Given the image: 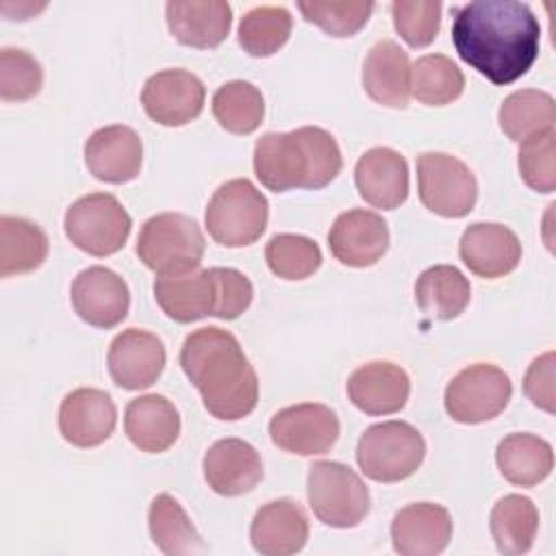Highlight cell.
<instances>
[{
	"label": "cell",
	"mask_w": 556,
	"mask_h": 556,
	"mask_svg": "<svg viewBox=\"0 0 556 556\" xmlns=\"http://www.w3.org/2000/svg\"><path fill=\"white\" fill-rule=\"evenodd\" d=\"M458 56L493 85L521 78L539 56L541 26L526 2L478 0L454 11Z\"/></svg>",
	"instance_id": "6da1fadb"
},
{
	"label": "cell",
	"mask_w": 556,
	"mask_h": 556,
	"mask_svg": "<svg viewBox=\"0 0 556 556\" xmlns=\"http://www.w3.org/2000/svg\"><path fill=\"white\" fill-rule=\"evenodd\" d=\"M180 367L215 419L237 421L256 408L258 378L232 332L193 330L180 348Z\"/></svg>",
	"instance_id": "7a4b0ae2"
},
{
	"label": "cell",
	"mask_w": 556,
	"mask_h": 556,
	"mask_svg": "<svg viewBox=\"0 0 556 556\" xmlns=\"http://www.w3.org/2000/svg\"><path fill=\"white\" fill-rule=\"evenodd\" d=\"M343 156L334 137L319 126L265 132L254 143V174L269 191L321 189L337 178Z\"/></svg>",
	"instance_id": "3957f363"
},
{
	"label": "cell",
	"mask_w": 556,
	"mask_h": 556,
	"mask_svg": "<svg viewBox=\"0 0 556 556\" xmlns=\"http://www.w3.org/2000/svg\"><path fill=\"white\" fill-rule=\"evenodd\" d=\"M139 261L159 276L185 274L200 267L204 235L198 222L182 213L152 215L137 237Z\"/></svg>",
	"instance_id": "277c9868"
},
{
	"label": "cell",
	"mask_w": 556,
	"mask_h": 556,
	"mask_svg": "<svg viewBox=\"0 0 556 556\" xmlns=\"http://www.w3.org/2000/svg\"><path fill=\"white\" fill-rule=\"evenodd\" d=\"M426 456V441L406 421H382L369 426L356 445L361 471L376 482H400L413 476Z\"/></svg>",
	"instance_id": "5b68a950"
},
{
	"label": "cell",
	"mask_w": 556,
	"mask_h": 556,
	"mask_svg": "<svg viewBox=\"0 0 556 556\" xmlns=\"http://www.w3.org/2000/svg\"><path fill=\"white\" fill-rule=\"evenodd\" d=\"M267 217V198L248 178H235L211 195L204 222L219 245L243 248L265 232Z\"/></svg>",
	"instance_id": "8992f818"
},
{
	"label": "cell",
	"mask_w": 556,
	"mask_h": 556,
	"mask_svg": "<svg viewBox=\"0 0 556 556\" xmlns=\"http://www.w3.org/2000/svg\"><path fill=\"white\" fill-rule=\"evenodd\" d=\"M308 506L330 528H354L369 513L371 497L358 473L337 460H317L306 478Z\"/></svg>",
	"instance_id": "52a82bcc"
},
{
	"label": "cell",
	"mask_w": 556,
	"mask_h": 556,
	"mask_svg": "<svg viewBox=\"0 0 556 556\" xmlns=\"http://www.w3.org/2000/svg\"><path fill=\"white\" fill-rule=\"evenodd\" d=\"M65 235L91 256H109L124 248L132 219L122 202L111 193H89L65 211Z\"/></svg>",
	"instance_id": "ba28073f"
},
{
	"label": "cell",
	"mask_w": 556,
	"mask_h": 556,
	"mask_svg": "<svg viewBox=\"0 0 556 556\" xmlns=\"http://www.w3.org/2000/svg\"><path fill=\"white\" fill-rule=\"evenodd\" d=\"M417 187L421 204L441 217H465L478 200L473 172L447 152L417 156Z\"/></svg>",
	"instance_id": "9c48e42d"
},
{
	"label": "cell",
	"mask_w": 556,
	"mask_h": 556,
	"mask_svg": "<svg viewBox=\"0 0 556 556\" xmlns=\"http://www.w3.org/2000/svg\"><path fill=\"white\" fill-rule=\"evenodd\" d=\"M513 384L504 369L473 363L460 369L445 389V410L458 424H482L497 417L510 402Z\"/></svg>",
	"instance_id": "30bf717a"
},
{
	"label": "cell",
	"mask_w": 556,
	"mask_h": 556,
	"mask_svg": "<svg viewBox=\"0 0 556 556\" xmlns=\"http://www.w3.org/2000/svg\"><path fill=\"white\" fill-rule=\"evenodd\" d=\"M339 430L337 413L317 402L280 408L269 421L271 443L298 456L326 454L337 443Z\"/></svg>",
	"instance_id": "8fae6325"
},
{
	"label": "cell",
	"mask_w": 556,
	"mask_h": 556,
	"mask_svg": "<svg viewBox=\"0 0 556 556\" xmlns=\"http://www.w3.org/2000/svg\"><path fill=\"white\" fill-rule=\"evenodd\" d=\"M204 83L180 67L152 74L141 89V104L150 119L163 126H185L204 109Z\"/></svg>",
	"instance_id": "7c38bea8"
},
{
	"label": "cell",
	"mask_w": 556,
	"mask_h": 556,
	"mask_svg": "<svg viewBox=\"0 0 556 556\" xmlns=\"http://www.w3.org/2000/svg\"><path fill=\"white\" fill-rule=\"evenodd\" d=\"M72 306L76 315L96 328H113L124 321L130 306L126 280L109 267L83 269L72 282Z\"/></svg>",
	"instance_id": "4fadbf2b"
},
{
	"label": "cell",
	"mask_w": 556,
	"mask_h": 556,
	"mask_svg": "<svg viewBox=\"0 0 556 556\" xmlns=\"http://www.w3.org/2000/svg\"><path fill=\"white\" fill-rule=\"evenodd\" d=\"M106 367L113 382L126 391L152 387L165 367V345L148 330H122L109 345Z\"/></svg>",
	"instance_id": "5bb4252c"
},
{
	"label": "cell",
	"mask_w": 556,
	"mask_h": 556,
	"mask_svg": "<svg viewBox=\"0 0 556 556\" xmlns=\"http://www.w3.org/2000/svg\"><path fill=\"white\" fill-rule=\"evenodd\" d=\"M115 421V404L102 389L78 387L70 391L59 406V432L76 447L104 443L113 434Z\"/></svg>",
	"instance_id": "9a60e30c"
},
{
	"label": "cell",
	"mask_w": 556,
	"mask_h": 556,
	"mask_svg": "<svg viewBox=\"0 0 556 556\" xmlns=\"http://www.w3.org/2000/svg\"><path fill=\"white\" fill-rule=\"evenodd\" d=\"M328 245L334 258L348 267L376 265L389 248L387 222L374 211H345L330 226Z\"/></svg>",
	"instance_id": "2e32d148"
},
{
	"label": "cell",
	"mask_w": 556,
	"mask_h": 556,
	"mask_svg": "<svg viewBox=\"0 0 556 556\" xmlns=\"http://www.w3.org/2000/svg\"><path fill=\"white\" fill-rule=\"evenodd\" d=\"M85 163L102 182H130L139 176L143 163L141 137L124 124L98 128L85 143Z\"/></svg>",
	"instance_id": "e0dca14e"
},
{
	"label": "cell",
	"mask_w": 556,
	"mask_h": 556,
	"mask_svg": "<svg viewBox=\"0 0 556 556\" xmlns=\"http://www.w3.org/2000/svg\"><path fill=\"white\" fill-rule=\"evenodd\" d=\"M452 530V515L445 506L415 502L395 513L391 543L402 556H434L447 547Z\"/></svg>",
	"instance_id": "ac0fdd59"
},
{
	"label": "cell",
	"mask_w": 556,
	"mask_h": 556,
	"mask_svg": "<svg viewBox=\"0 0 556 556\" xmlns=\"http://www.w3.org/2000/svg\"><path fill=\"white\" fill-rule=\"evenodd\" d=\"M460 261L480 278L510 274L521 261L517 235L497 222H476L465 228L458 243Z\"/></svg>",
	"instance_id": "d6986e66"
},
{
	"label": "cell",
	"mask_w": 556,
	"mask_h": 556,
	"mask_svg": "<svg viewBox=\"0 0 556 556\" xmlns=\"http://www.w3.org/2000/svg\"><path fill=\"white\" fill-rule=\"evenodd\" d=\"M206 484L224 497H237L252 491L263 478L258 452L243 439L215 441L202 460Z\"/></svg>",
	"instance_id": "ffe728a7"
},
{
	"label": "cell",
	"mask_w": 556,
	"mask_h": 556,
	"mask_svg": "<svg viewBox=\"0 0 556 556\" xmlns=\"http://www.w3.org/2000/svg\"><path fill=\"white\" fill-rule=\"evenodd\" d=\"M354 182L367 204L393 211L408 198V163L397 150L376 146L358 159Z\"/></svg>",
	"instance_id": "44dd1931"
},
{
	"label": "cell",
	"mask_w": 556,
	"mask_h": 556,
	"mask_svg": "<svg viewBox=\"0 0 556 556\" xmlns=\"http://www.w3.org/2000/svg\"><path fill=\"white\" fill-rule=\"evenodd\" d=\"M410 395L408 374L391 361H371L348 378L350 402L367 415H391L406 406Z\"/></svg>",
	"instance_id": "7402d4cb"
},
{
	"label": "cell",
	"mask_w": 556,
	"mask_h": 556,
	"mask_svg": "<svg viewBox=\"0 0 556 556\" xmlns=\"http://www.w3.org/2000/svg\"><path fill=\"white\" fill-rule=\"evenodd\" d=\"M308 539V519L302 506L280 497L261 506L250 526L252 547L263 556H289L300 552Z\"/></svg>",
	"instance_id": "603a6c76"
},
{
	"label": "cell",
	"mask_w": 556,
	"mask_h": 556,
	"mask_svg": "<svg viewBox=\"0 0 556 556\" xmlns=\"http://www.w3.org/2000/svg\"><path fill=\"white\" fill-rule=\"evenodd\" d=\"M165 17L169 33L182 46L215 48L230 33L232 9L224 0H176L165 4Z\"/></svg>",
	"instance_id": "cb8c5ba5"
},
{
	"label": "cell",
	"mask_w": 556,
	"mask_h": 556,
	"mask_svg": "<svg viewBox=\"0 0 556 556\" xmlns=\"http://www.w3.org/2000/svg\"><path fill=\"white\" fill-rule=\"evenodd\" d=\"M154 298L163 313L180 324H191L202 317L215 315L217 291L211 267L159 276L154 280Z\"/></svg>",
	"instance_id": "d4e9b609"
},
{
	"label": "cell",
	"mask_w": 556,
	"mask_h": 556,
	"mask_svg": "<svg viewBox=\"0 0 556 556\" xmlns=\"http://www.w3.org/2000/svg\"><path fill=\"white\" fill-rule=\"evenodd\" d=\"M124 430L137 450L161 454L176 443L180 415L165 395H139L126 404Z\"/></svg>",
	"instance_id": "484cf974"
},
{
	"label": "cell",
	"mask_w": 556,
	"mask_h": 556,
	"mask_svg": "<svg viewBox=\"0 0 556 556\" xmlns=\"http://www.w3.org/2000/svg\"><path fill=\"white\" fill-rule=\"evenodd\" d=\"M363 87L367 96L391 109H404L410 96L408 54L393 41L380 39L363 63Z\"/></svg>",
	"instance_id": "4316f807"
},
{
	"label": "cell",
	"mask_w": 556,
	"mask_h": 556,
	"mask_svg": "<svg viewBox=\"0 0 556 556\" xmlns=\"http://www.w3.org/2000/svg\"><path fill=\"white\" fill-rule=\"evenodd\" d=\"M500 473L515 486H534L543 482L554 467L552 445L530 432L506 434L495 450Z\"/></svg>",
	"instance_id": "83f0119b"
},
{
	"label": "cell",
	"mask_w": 556,
	"mask_h": 556,
	"mask_svg": "<svg viewBox=\"0 0 556 556\" xmlns=\"http://www.w3.org/2000/svg\"><path fill=\"white\" fill-rule=\"evenodd\" d=\"M497 119L510 141L523 143L554 128L556 102L545 91L519 89L504 98Z\"/></svg>",
	"instance_id": "f1b7e54d"
},
{
	"label": "cell",
	"mask_w": 556,
	"mask_h": 556,
	"mask_svg": "<svg viewBox=\"0 0 556 556\" xmlns=\"http://www.w3.org/2000/svg\"><path fill=\"white\" fill-rule=\"evenodd\" d=\"M469 280L454 265H434L421 271L415 282V300L421 313L432 319H454L469 304Z\"/></svg>",
	"instance_id": "f546056e"
},
{
	"label": "cell",
	"mask_w": 556,
	"mask_h": 556,
	"mask_svg": "<svg viewBox=\"0 0 556 556\" xmlns=\"http://www.w3.org/2000/svg\"><path fill=\"white\" fill-rule=\"evenodd\" d=\"M491 534L497 549L506 556H519L532 549L539 530V510L526 495H504L489 517Z\"/></svg>",
	"instance_id": "4dcf8cb0"
},
{
	"label": "cell",
	"mask_w": 556,
	"mask_h": 556,
	"mask_svg": "<svg viewBox=\"0 0 556 556\" xmlns=\"http://www.w3.org/2000/svg\"><path fill=\"white\" fill-rule=\"evenodd\" d=\"M48 256L46 232L26 217H0V276L28 274Z\"/></svg>",
	"instance_id": "1f68e13d"
},
{
	"label": "cell",
	"mask_w": 556,
	"mask_h": 556,
	"mask_svg": "<svg viewBox=\"0 0 556 556\" xmlns=\"http://www.w3.org/2000/svg\"><path fill=\"white\" fill-rule=\"evenodd\" d=\"M148 528L154 545L167 556L198 554L206 549L189 515L169 493H159L152 500L148 510Z\"/></svg>",
	"instance_id": "d6a6232c"
},
{
	"label": "cell",
	"mask_w": 556,
	"mask_h": 556,
	"mask_svg": "<svg viewBox=\"0 0 556 556\" xmlns=\"http://www.w3.org/2000/svg\"><path fill=\"white\" fill-rule=\"evenodd\" d=\"M213 115L219 126L235 135L254 132L265 117V100L258 87L248 80H230L213 93Z\"/></svg>",
	"instance_id": "836d02e7"
},
{
	"label": "cell",
	"mask_w": 556,
	"mask_h": 556,
	"mask_svg": "<svg viewBox=\"0 0 556 556\" xmlns=\"http://www.w3.org/2000/svg\"><path fill=\"white\" fill-rule=\"evenodd\" d=\"M465 76L445 54H426L410 67V91L426 106H443L460 98Z\"/></svg>",
	"instance_id": "e575fe53"
},
{
	"label": "cell",
	"mask_w": 556,
	"mask_h": 556,
	"mask_svg": "<svg viewBox=\"0 0 556 556\" xmlns=\"http://www.w3.org/2000/svg\"><path fill=\"white\" fill-rule=\"evenodd\" d=\"M293 17L282 4H261L243 13L239 22V46L250 56L278 52L291 35Z\"/></svg>",
	"instance_id": "d590c367"
},
{
	"label": "cell",
	"mask_w": 556,
	"mask_h": 556,
	"mask_svg": "<svg viewBox=\"0 0 556 556\" xmlns=\"http://www.w3.org/2000/svg\"><path fill=\"white\" fill-rule=\"evenodd\" d=\"M265 261L282 280H304L321 265L319 245L304 235H274L265 245Z\"/></svg>",
	"instance_id": "8d00e7d4"
},
{
	"label": "cell",
	"mask_w": 556,
	"mask_h": 556,
	"mask_svg": "<svg viewBox=\"0 0 556 556\" xmlns=\"http://www.w3.org/2000/svg\"><path fill=\"white\" fill-rule=\"evenodd\" d=\"M298 9L302 11L306 22L317 24L324 33L332 37H352L356 35L369 20L374 11V2H361V0H302L298 2Z\"/></svg>",
	"instance_id": "74e56055"
},
{
	"label": "cell",
	"mask_w": 556,
	"mask_h": 556,
	"mask_svg": "<svg viewBox=\"0 0 556 556\" xmlns=\"http://www.w3.org/2000/svg\"><path fill=\"white\" fill-rule=\"evenodd\" d=\"M43 70L39 61L22 48L0 50V98L7 102L30 100L41 91Z\"/></svg>",
	"instance_id": "f35d334b"
},
{
	"label": "cell",
	"mask_w": 556,
	"mask_h": 556,
	"mask_svg": "<svg viewBox=\"0 0 556 556\" xmlns=\"http://www.w3.org/2000/svg\"><path fill=\"white\" fill-rule=\"evenodd\" d=\"M441 9L439 2L395 0L391 4L393 26L410 48H426L439 33Z\"/></svg>",
	"instance_id": "ab89813d"
},
{
	"label": "cell",
	"mask_w": 556,
	"mask_h": 556,
	"mask_svg": "<svg viewBox=\"0 0 556 556\" xmlns=\"http://www.w3.org/2000/svg\"><path fill=\"white\" fill-rule=\"evenodd\" d=\"M556 130H547L534 139H528L519 148V174L523 182L539 191V193H552L556 189Z\"/></svg>",
	"instance_id": "60d3db41"
},
{
	"label": "cell",
	"mask_w": 556,
	"mask_h": 556,
	"mask_svg": "<svg viewBox=\"0 0 556 556\" xmlns=\"http://www.w3.org/2000/svg\"><path fill=\"white\" fill-rule=\"evenodd\" d=\"M211 274L217 291V306L213 317H219L226 321L237 319L252 304V295H254L252 282L248 280V276H243L232 267H211Z\"/></svg>",
	"instance_id": "b9f144b4"
},
{
	"label": "cell",
	"mask_w": 556,
	"mask_h": 556,
	"mask_svg": "<svg viewBox=\"0 0 556 556\" xmlns=\"http://www.w3.org/2000/svg\"><path fill=\"white\" fill-rule=\"evenodd\" d=\"M554 365H556V354H554V350H547L545 354L536 356L530 363L526 378H523V391H526L528 400L545 413L556 410Z\"/></svg>",
	"instance_id": "7bdbcfd3"
}]
</instances>
